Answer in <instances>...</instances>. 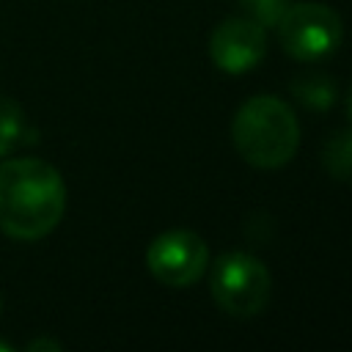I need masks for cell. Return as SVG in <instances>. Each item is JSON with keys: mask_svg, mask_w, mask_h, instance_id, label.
I'll return each instance as SVG.
<instances>
[{"mask_svg": "<svg viewBox=\"0 0 352 352\" xmlns=\"http://www.w3.org/2000/svg\"><path fill=\"white\" fill-rule=\"evenodd\" d=\"M66 209V184L50 162L38 157H11L0 162V231L33 242L55 231Z\"/></svg>", "mask_w": 352, "mask_h": 352, "instance_id": "obj_1", "label": "cell"}, {"mask_svg": "<svg viewBox=\"0 0 352 352\" xmlns=\"http://www.w3.org/2000/svg\"><path fill=\"white\" fill-rule=\"evenodd\" d=\"M253 22H258L261 28H272L278 25V19L283 16V11L289 8V0H236Z\"/></svg>", "mask_w": 352, "mask_h": 352, "instance_id": "obj_10", "label": "cell"}, {"mask_svg": "<svg viewBox=\"0 0 352 352\" xmlns=\"http://www.w3.org/2000/svg\"><path fill=\"white\" fill-rule=\"evenodd\" d=\"M275 28H278L283 52H289L294 60H305V63L333 55L344 36L341 16L324 3L289 6Z\"/></svg>", "mask_w": 352, "mask_h": 352, "instance_id": "obj_4", "label": "cell"}, {"mask_svg": "<svg viewBox=\"0 0 352 352\" xmlns=\"http://www.w3.org/2000/svg\"><path fill=\"white\" fill-rule=\"evenodd\" d=\"M322 165L333 179L352 182V129H338L324 140Z\"/></svg>", "mask_w": 352, "mask_h": 352, "instance_id": "obj_9", "label": "cell"}, {"mask_svg": "<svg viewBox=\"0 0 352 352\" xmlns=\"http://www.w3.org/2000/svg\"><path fill=\"white\" fill-rule=\"evenodd\" d=\"M209 264L206 242L192 231H165L146 250L148 272L173 289H184L195 283Z\"/></svg>", "mask_w": 352, "mask_h": 352, "instance_id": "obj_5", "label": "cell"}, {"mask_svg": "<svg viewBox=\"0 0 352 352\" xmlns=\"http://www.w3.org/2000/svg\"><path fill=\"white\" fill-rule=\"evenodd\" d=\"M0 352H8V344H3V341H0Z\"/></svg>", "mask_w": 352, "mask_h": 352, "instance_id": "obj_13", "label": "cell"}, {"mask_svg": "<svg viewBox=\"0 0 352 352\" xmlns=\"http://www.w3.org/2000/svg\"><path fill=\"white\" fill-rule=\"evenodd\" d=\"M212 297L214 302L239 319L256 316L270 302V272L248 253H226L212 267Z\"/></svg>", "mask_w": 352, "mask_h": 352, "instance_id": "obj_3", "label": "cell"}, {"mask_svg": "<svg viewBox=\"0 0 352 352\" xmlns=\"http://www.w3.org/2000/svg\"><path fill=\"white\" fill-rule=\"evenodd\" d=\"M231 138L248 165L270 170L286 165L294 157L300 124L286 102L275 96H253L236 110Z\"/></svg>", "mask_w": 352, "mask_h": 352, "instance_id": "obj_2", "label": "cell"}, {"mask_svg": "<svg viewBox=\"0 0 352 352\" xmlns=\"http://www.w3.org/2000/svg\"><path fill=\"white\" fill-rule=\"evenodd\" d=\"M346 116H349V121H352V88H349V96H346Z\"/></svg>", "mask_w": 352, "mask_h": 352, "instance_id": "obj_12", "label": "cell"}, {"mask_svg": "<svg viewBox=\"0 0 352 352\" xmlns=\"http://www.w3.org/2000/svg\"><path fill=\"white\" fill-rule=\"evenodd\" d=\"M36 140V129L28 124L22 107L14 99L0 96V160Z\"/></svg>", "mask_w": 352, "mask_h": 352, "instance_id": "obj_7", "label": "cell"}, {"mask_svg": "<svg viewBox=\"0 0 352 352\" xmlns=\"http://www.w3.org/2000/svg\"><path fill=\"white\" fill-rule=\"evenodd\" d=\"M0 308H3V300H0Z\"/></svg>", "mask_w": 352, "mask_h": 352, "instance_id": "obj_14", "label": "cell"}, {"mask_svg": "<svg viewBox=\"0 0 352 352\" xmlns=\"http://www.w3.org/2000/svg\"><path fill=\"white\" fill-rule=\"evenodd\" d=\"M292 94L305 110L324 113L336 102V80L319 72H305L292 80Z\"/></svg>", "mask_w": 352, "mask_h": 352, "instance_id": "obj_8", "label": "cell"}, {"mask_svg": "<svg viewBox=\"0 0 352 352\" xmlns=\"http://www.w3.org/2000/svg\"><path fill=\"white\" fill-rule=\"evenodd\" d=\"M267 52V36L264 28L253 19H226L214 28L209 41V55L217 69L228 74H245L250 72Z\"/></svg>", "mask_w": 352, "mask_h": 352, "instance_id": "obj_6", "label": "cell"}, {"mask_svg": "<svg viewBox=\"0 0 352 352\" xmlns=\"http://www.w3.org/2000/svg\"><path fill=\"white\" fill-rule=\"evenodd\" d=\"M28 349H30V352H38V349L58 352V349H60V344H58V341H52V338H36V341H30V344H28Z\"/></svg>", "mask_w": 352, "mask_h": 352, "instance_id": "obj_11", "label": "cell"}]
</instances>
